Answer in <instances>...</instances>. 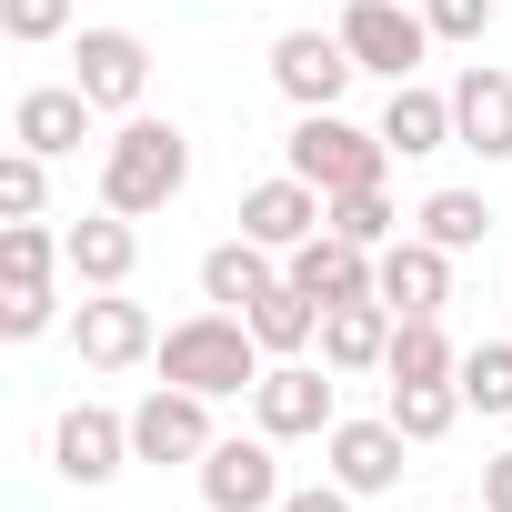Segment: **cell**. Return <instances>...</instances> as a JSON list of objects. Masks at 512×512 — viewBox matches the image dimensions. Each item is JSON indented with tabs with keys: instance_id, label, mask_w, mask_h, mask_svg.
Segmentation results:
<instances>
[{
	"instance_id": "6da1fadb",
	"label": "cell",
	"mask_w": 512,
	"mask_h": 512,
	"mask_svg": "<svg viewBox=\"0 0 512 512\" xmlns=\"http://www.w3.org/2000/svg\"><path fill=\"white\" fill-rule=\"evenodd\" d=\"M181 191H191V141H181V121L131 111V121L101 141V201L131 211V221H151V211H171Z\"/></svg>"
},
{
	"instance_id": "ba28073f",
	"label": "cell",
	"mask_w": 512,
	"mask_h": 512,
	"mask_svg": "<svg viewBox=\"0 0 512 512\" xmlns=\"http://www.w3.org/2000/svg\"><path fill=\"white\" fill-rule=\"evenodd\" d=\"M272 81L292 111H342V91L362 81V61L342 51V31H282L272 41Z\"/></svg>"
},
{
	"instance_id": "30bf717a",
	"label": "cell",
	"mask_w": 512,
	"mask_h": 512,
	"mask_svg": "<svg viewBox=\"0 0 512 512\" xmlns=\"http://www.w3.org/2000/svg\"><path fill=\"white\" fill-rule=\"evenodd\" d=\"M372 292H382L402 322H442V302H452V251L422 241V231L382 241V251H372Z\"/></svg>"
},
{
	"instance_id": "52a82bcc",
	"label": "cell",
	"mask_w": 512,
	"mask_h": 512,
	"mask_svg": "<svg viewBox=\"0 0 512 512\" xmlns=\"http://www.w3.org/2000/svg\"><path fill=\"white\" fill-rule=\"evenodd\" d=\"M71 81L91 91V111H141V91H151V51H141V31H121V21H101V31H81L71 41Z\"/></svg>"
},
{
	"instance_id": "5bb4252c",
	"label": "cell",
	"mask_w": 512,
	"mask_h": 512,
	"mask_svg": "<svg viewBox=\"0 0 512 512\" xmlns=\"http://www.w3.org/2000/svg\"><path fill=\"white\" fill-rule=\"evenodd\" d=\"M71 352H81L91 372H131L141 352H161V332H151V312H141V302H121V292H91V302L71 312Z\"/></svg>"
},
{
	"instance_id": "7402d4cb",
	"label": "cell",
	"mask_w": 512,
	"mask_h": 512,
	"mask_svg": "<svg viewBox=\"0 0 512 512\" xmlns=\"http://www.w3.org/2000/svg\"><path fill=\"white\" fill-rule=\"evenodd\" d=\"M241 322H251V342H262L272 362H302V352L322 342V302H312L302 282H272L262 302H251V312H241Z\"/></svg>"
},
{
	"instance_id": "e0dca14e",
	"label": "cell",
	"mask_w": 512,
	"mask_h": 512,
	"mask_svg": "<svg viewBox=\"0 0 512 512\" xmlns=\"http://www.w3.org/2000/svg\"><path fill=\"white\" fill-rule=\"evenodd\" d=\"M282 282H302L322 312H332V302H372V251L342 241V231H312L302 251H282Z\"/></svg>"
},
{
	"instance_id": "277c9868",
	"label": "cell",
	"mask_w": 512,
	"mask_h": 512,
	"mask_svg": "<svg viewBox=\"0 0 512 512\" xmlns=\"http://www.w3.org/2000/svg\"><path fill=\"white\" fill-rule=\"evenodd\" d=\"M191 472H201L211 512H282V452H272V432H221Z\"/></svg>"
},
{
	"instance_id": "9c48e42d",
	"label": "cell",
	"mask_w": 512,
	"mask_h": 512,
	"mask_svg": "<svg viewBox=\"0 0 512 512\" xmlns=\"http://www.w3.org/2000/svg\"><path fill=\"white\" fill-rule=\"evenodd\" d=\"M221 432H211V402L181 392V382H151L131 402V462H201Z\"/></svg>"
},
{
	"instance_id": "4fadbf2b",
	"label": "cell",
	"mask_w": 512,
	"mask_h": 512,
	"mask_svg": "<svg viewBox=\"0 0 512 512\" xmlns=\"http://www.w3.org/2000/svg\"><path fill=\"white\" fill-rule=\"evenodd\" d=\"M91 121H101V111H91V91H81V81H41V91H21V101H11V141H21V151H41V161H71V151L91 141Z\"/></svg>"
},
{
	"instance_id": "4dcf8cb0",
	"label": "cell",
	"mask_w": 512,
	"mask_h": 512,
	"mask_svg": "<svg viewBox=\"0 0 512 512\" xmlns=\"http://www.w3.org/2000/svg\"><path fill=\"white\" fill-rule=\"evenodd\" d=\"M0 31H11V41H61L71 0H0Z\"/></svg>"
},
{
	"instance_id": "2e32d148",
	"label": "cell",
	"mask_w": 512,
	"mask_h": 512,
	"mask_svg": "<svg viewBox=\"0 0 512 512\" xmlns=\"http://www.w3.org/2000/svg\"><path fill=\"white\" fill-rule=\"evenodd\" d=\"M452 141L482 151V161H512V71L472 61V71L452 81Z\"/></svg>"
},
{
	"instance_id": "7c38bea8",
	"label": "cell",
	"mask_w": 512,
	"mask_h": 512,
	"mask_svg": "<svg viewBox=\"0 0 512 512\" xmlns=\"http://www.w3.org/2000/svg\"><path fill=\"white\" fill-rule=\"evenodd\" d=\"M402 452H412V442H402V422H392V412H372V422H332V432H322L332 482H342V492H362V502L402 482Z\"/></svg>"
},
{
	"instance_id": "ffe728a7",
	"label": "cell",
	"mask_w": 512,
	"mask_h": 512,
	"mask_svg": "<svg viewBox=\"0 0 512 512\" xmlns=\"http://www.w3.org/2000/svg\"><path fill=\"white\" fill-rule=\"evenodd\" d=\"M392 332H402V312L372 292V302H332L322 312V362L332 372H382L392 362Z\"/></svg>"
},
{
	"instance_id": "7a4b0ae2",
	"label": "cell",
	"mask_w": 512,
	"mask_h": 512,
	"mask_svg": "<svg viewBox=\"0 0 512 512\" xmlns=\"http://www.w3.org/2000/svg\"><path fill=\"white\" fill-rule=\"evenodd\" d=\"M262 372H272V352L251 342V322L221 312V302L161 332V382H181V392H201V402H231V392H251Z\"/></svg>"
},
{
	"instance_id": "f1b7e54d",
	"label": "cell",
	"mask_w": 512,
	"mask_h": 512,
	"mask_svg": "<svg viewBox=\"0 0 512 512\" xmlns=\"http://www.w3.org/2000/svg\"><path fill=\"white\" fill-rule=\"evenodd\" d=\"M61 322V292L51 282H0V342H41Z\"/></svg>"
},
{
	"instance_id": "83f0119b",
	"label": "cell",
	"mask_w": 512,
	"mask_h": 512,
	"mask_svg": "<svg viewBox=\"0 0 512 512\" xmlns=\"http://www.w3.org/2000/svg\"><path fill=\"white\" fill-rule=\"evenodd\" d=\"M452 382H462V402H472V412H512V342H472Z\"/></svg>"
},
{
	"instance_id": "603a6c76",
	"label": "cell",
	"mask_w": 512,
	"mask_h": 512,
	"mask_svg": "<svg viewBox=\"0 0 512 512\" xmlns=\"http://www.w3.org/2000/svg\"><path fill=\"white\" fill-rule=\"evenodd\" d=\"M392 422H402V442H442L472 402H462V382H392V402H382Z\"/></svg>"
},
{
	"instance_id": "f546056e",
	"label": "cell",
	"mask_w": 512,
	"mask_h": 512,
	"mask_svg": "<svg viewBox=\"0 0 512 512\" xmlns=\"http://www.w3.org/2000/svg\"><path fill=\"white\" fill-rule=\"evenodd\" d=\"M41 191H51V161L11 141V161H0V211H11V221H41Z\"/></svg>"
},
{
	"instance_id": "d6a6232c",
	"label": "cell",
	"mask_w": 512,
	"mask_h": 512,
	"mask_svg": "<svg viewBox=\"0 0 512 512\" xmlns=\"http://www.w3.org/2000/svg\"><path fill=\"white\" fill-rule=\"evenodd\" d=\"M362 492H342V482H302V492H282V512H352Z\"/></svg>"
},
{
	"instance_id": "484cf974",
	"label": "cell",
	"mask_w": 512,
	"mask_h": 512,
	"mask_svg": "<svg viewBox=\"0 0 512 512\" xmlns=\"http://www.w3.org/2000/svg\"><path fill=\"white\" fill-rule=\"evenodd\" d=\"M51 272H71L61 231H41V221H0V282H51Z\"/></svg>"
},
{
	"instance_id": "44dd1931",
	"label": "cell",
	"mask_w": 512,
	"mask_h": 512,
	"mask_svg": "<svg viewBox=\"0 0 512 512\" xmlns=\"http://www.w3.org/2000/svg\"><path fill=\"white\" fill-rule=\"evenodd\" d=\"M272 282H282V251H262L251 231L201 251V302H221V312H251V302H262Z\"/></svg>"
},
{
	"instance_id": "8fae6325",
	"label": "cell",
	"mask_w": 512,
	"mask_h": 512,
	"mask_svg": "<svg viewBox=\"0 0 512 512\" xmlns=\"http://www.w3.org/2000/svg\"><path fill=\"white\" fill-rule=\"evenodd\" d=\"M121 462H131V412L71 402V412L51 422V472H61V482H111Z\"/></svg>"
},
{
	"instance_id": "836d02e7",
	"label": "cell",
	"mask_w": 512,
	"mask_h": 512,
	"mask_svg": "<svg viewBox=\"0 0 512 512\" xmlns=\"http://www.w3.org/2000/svg\"><path fill=\"white\" fill-rule=\"evenodd\" d=\"M482 512H512V452L482 462Z\"/></svg>"
},
{
	"instance_id": "d6986e66",
	"label": "cell",
	"mask_w": 512,
	"mask_h": 512,
	"mask_svg": "<svg viewBox=\"0 0 512 512\" xmlns=\"http://www.w3.org/2000/svg\"><path fill=\"white\" fill-rule=\"evenodd\" d=\"M372 131L392 141V161L462 151V141H452V91H422V81H392V101H382V121H372Z\"/></svg>"
},
{
	"instance_id": "cb8c5ba5",
	"label": "cell",
	"mask_w": 512,
	"mask_h": 512,
	"mask_svg": "<svg viewBox=\"0 0 512 512\" xmlns=\"http://www.w3.org/2000/svg\"><path fill=\"white\" fill-rule=\"evenodd\" d=\"M412 221H422V241H442V251H482V241H492V201H482V191H432Z\"/></svg>"
},
{
	"instance_id": "9a60e30c",
	"label": "cell",
	"mask_w": 512,
	"mask_h": 512,
	"mask_svg": "<svg viewBox=\"0 0 512 512\" xmlns=\"http://www.w3.org/2000/svg\"><path fill=\"white\" fill-rule=\"evenodd\" d=\"M322 211H332V201H322L302 171H282V181H251V191H241V231L262 241V251H302V241L322 231Z\"/></svg>"
},
{
	"instance_id": "4316f807",
	"label": "cell",
	"mask_w": 512,
	"mask_h": 512,
	"mask_svg": "<svg viewBox=\"0 0 512 512\" xmlns=\"http://www.w3.org/2000/svg\"><path fill=\"white\" fill-rule=\"evenodd\" d=\"M392 221H402V211H392V191H342V201L322 211V231H342V241H362V251H382V241H402Z\"/></svg>"
},
{
	"instance_id": "8992f818",
	"label": "cell",
	"mask_w": 512,
	"mask_h": 512,
	"mask_svg": "<svg viewBox=\"0 0 512 512\" xmlns=\"http://www.w3.org/2000/svg\"><path fill=\"white\" fill-rule=\"evenodd\" d=\"M251 422L272 442H322L342 412H332V362H272L251 382Z\"/></svg>"
},
{
	"instance_id": "d4e9b609",
	"label": "cell",
	"mask_w": 512,
	"mask_h": 512,
	"mask_svg": "<svg viewBox=\"0 0 512 512\" xmlns=\"http://www.w3.org/2000/svg\"><path fill=\"white\" fill-rule=\"evenodd\" d=\"M452 372H462V352L442 342V322H402V332H392L382 382H452Z\"/></svg>"
},
{
	"instance_id": "1f68e13d",
	"label": "cell",
	"mask_w": 512,
	"mask_h": 512,
	"mask_svg": "<svg viewBox=\"0 0 512 512\" xmlns=\"http://www.w3.org/2000/svg\"><path fill=\"white\" fill-rule=\"evenodd\" d=\"M492 11H502V0H422L432 41H482V31H492Z\"/></svg>"
},
{
	"instance_id": "5b68a950",
	"label": "cell",
	"mask_w": 512,
	"mask_h": 512,
	"mask_svg": "<svg viewBox=\"0 0 512 512\" xmlns=\"http://www.w3.org/2000/svg\"><path fill=\"white\" fill-rule=\"evenodd\" d=\"M342 51L372 71V81H412L422 71V51H432V21L422 11H402V0H342Z\"/></svg>"
},
{
	"instance_id": "3957f363",
	"label": "cell",
	"mask_w": 512,
	"mask_h": 512,
	"mask_svg": "<svg viewBox=\"0 0 512 512\" xmlns=\"http://www.w3.org/2000/svg\"><path fill=\"white\" fill-rule=\"evenodd\" d=\"M282 171H302L322 201H342V191H382L392 141H382V131H362V121H342V111H302V121H292V141H282Z\"/></svg>"
},
{
	"instance_id": "ac0fdd59",
	"label": "cell",
	"mask_w": 512,
	"mask_h": 512,
	"mask_svg": "<svg viewBox=\"0 0 512 512\" xmlns=\"http://www.w3.org/2000/svg\"><path fill=\"white\" fill-rule=\"evenodd\" d=\"M61 251H71V282L81 292H121L131 282V262H141V231H131V211H91V221H71L61 231Z\"/></svg>"
}]
</instances>
